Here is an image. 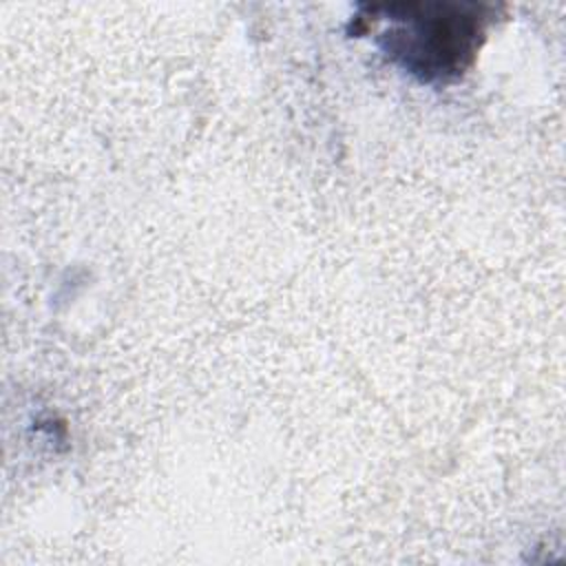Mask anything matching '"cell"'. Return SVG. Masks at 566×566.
Returning <instances> with one entry per match:
<instances>
[{
    "instance_id": "1",
    "label": "cell",
    "mask_w": 566,
    "mask_h": 566,
    "mask_svg": "<svg viewBox=\"0 0 566 566\" xmlns=\"http://www.w3.org/2000/svg\"><path fill=\"white\" fill-rule=\"evenodd\" d=\"M385 22L387 53L422 80L462 71L482 35L478 7L394 4L387 7Z\"/></svg>"
}]
</instances>
